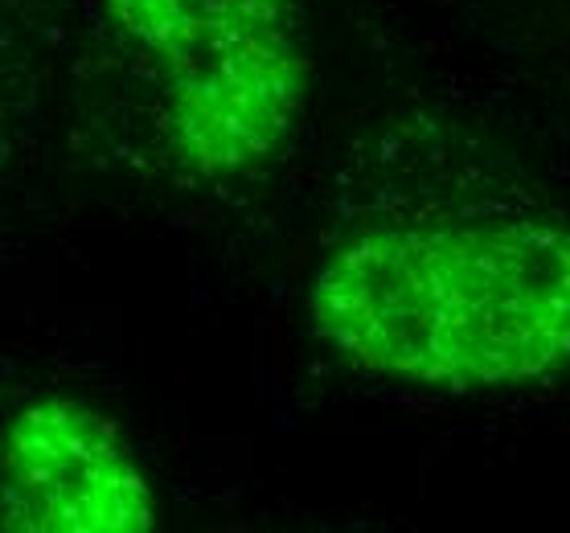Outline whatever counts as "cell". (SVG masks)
<instances>
[{
  "label": "cell",
  "mask_w": 570,
  "mask_h": 533,
  "mask_svg": "<svg viewBox=\"0 0 570 533\" xmlns=\"http://www.w3.org/2000/svg\"><path fill=\"white\" fill-rule=\"evenodd\" d=\"M316 337L365 374L484 391L570 365V230L452 221L350 238L312 279Z\"/></svg>",
  "instance_id": "6da1fadb"
},
{
  "label": "cell",
  "mask_w": 570,
  "mask_h": 533,
  "mask_svg": "<svg viewBox=\"0 0 570 533\" xmlns=\"http://www.w3.org/2000/svg\"><path fill=\"white\" fill-rule=\"evenodd\" d=\"M107 26L181 169L218 181L284 148L308 91L299 0H107Z\"/></svg>",
  "instance_id": "7a4b0ae2"
},
{
  "label": "cell",
  "mask_w": 570,
  "mask_h": 533,
  "mask_svg": "<svg viewBox=\"0 0 570 533\" xmlns=\"http://www.w3.org/2000/svg\"><path fill=\"white\" fill-rule=\"evenodd\" d=\"M153 488L104 415L75 398H33L0 427V530L144 533Z\"/></svg>",
  "instance_id": "3957f363"
}]
</instances>
